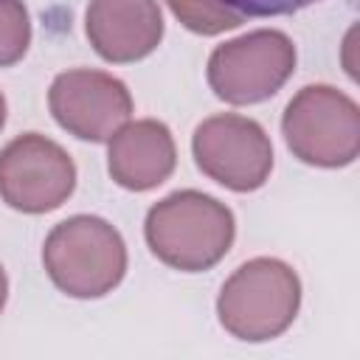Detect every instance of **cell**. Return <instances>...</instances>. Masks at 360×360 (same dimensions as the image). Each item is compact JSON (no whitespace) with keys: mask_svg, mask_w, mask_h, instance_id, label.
I'll list each match as a JSON object with an SVG mask.
<instances>
[{"mask_svg":"<svg viewBox=\"0 0 360 360\" xmlns=\"http://www.w3.org/2000/svg\"><path fill=\"white\" fill-rule=\"evenodd\" d=\"M295 70V45L284 31L259 28L228 39L208 56V84L228 104H259L276 96Z\"/></svg>","mask_w":360,"mask_h":360,"instance_id":"5b68a950","label":"cell"},{"mask_svg":"<svg viewBox=\"0 0 360 360\" xmlns=\"http://www.w3.org/2000/svg\"><path fill=\"white\" fill-rule=\"evenodd\" d=\"M48 278L70 298H101L127 273V245L101 217L76 214L53 225L42 245Z\"/></svg>","mask_w":360,"mask_h":360,"instance_id":"3957f363","label":"cell"},{"mask_svg":"<svg viewBox=\"0 0 360 360\" xmlns=\"http://www.w3.org/2000/svg\"><path fill=\"white\" fill-rule=\"evenodd\" d=\"M172 14L194 34L202 37H217L222 31H233L245 22L242 14L231 11L219 0H166Z\"/></svg>","mask_w":360,"mask_h":360,"instance_id":"8fae6325","label":"cell"},{"mask_svg":"<svg viewBox=\"0 0 360 360\" xmlns=\"http://www.w3.org/2000/svg\"><path fill=\"white\" fill-rule=\"evenodd\" d=\"M281 132L298 160L321 169L349 166L360 152V110L338 87L307 84L284 107Z\"/></svg>","mask_w":360,"mask_h":360,"instance_id":"277c9868","label":"cell"},{"mask_svg":"<svg viewBox=\"0 0 360 360\" xmlns=\"http://www.w3.org/2000/svg\"><path fill=\"white\" fill-rule=\"evenodd\" d=\"M177 163V149L169 127L155 118L124 124L107 146L110 177L129 191H149L169 180Z\"/></svg>","mask_w":360,"mask_h":360,"instance_id":"30bf717a","label":"cell"},{"mask_svg":"<svg viewBox=\"0 0 360 360\" xmlns=\"http://www.w3.org/2000/svg\"><path fill=\"white\" fill-rule=\"evenodd\" d=\"M143 236L163 264L183 273H202L225 259L236 236V222L225 202L186 188L149 208Z\"/></svg>","mask_w":360,"mask_h":360,"instance_id":"6da1fadb","label":"cell"},{"mask_svg":"<svg viewBox=\"0 0 360 360\" xmlns=\"http://www.w3.org/2000/svg\"><path fill=\"white\" fill-rule=\"evenodd\" d=\"M31 45V20L22 0H0V68L17 65Z\"/></svg>","mask_w":360,"mask_h":360,"instance_id":"7c38bea8","label":"cell"},{"mask_svg":"<svg viewBox=\"0 0 360 360\" xmlns=\"http://www.w3.org/2000/svg\"><path fill=\"white\" fill-rule=\"evenodd\" d=\"M6 295H8V278H6V270H3V264H0V312H3V307H6Z\"/></svg>","mask_w":360,"mask_h":360,"instance_id":"5bb4252c","label":"cell"},{"mask_svg":"<svg viewBox=\"0 0 360 360\" xmlns=\"http://www.w3.org/2000/svg\"><path fill=\"white\" fill-rule=\"evenodd\" d=\"M48 107L56 124L79 141L104 143L132 115V96L121 79L104 70L73 68L53 79Z\"/></svg>","mask_w":360,"mask_h":360,"instance_id":"ba28073f","label":"cell"},{"mask_svg":"<svg viewBox=\"0 0 360 360\" xmlns=\"http://www.w3.org/2000/svg\"><path fill=\"white\" fill-rule=\"evenodd\" d=\"M3 124H6V98L0 93V129H3Z\"/></svg>","mask_w":360,"mask_h":360,"instance_id":"9a60e30c","label":"cell"},{"mask_svg":"<svg viewBox=\"0 0 360 360\" xmlns=\"http://www.w3.org/2000/svg\"><path fill=\"white\" fill-rule=\"evenodd\" d=\"M219 3L242 17H284V14H295L307 6H312L318 0H219Z\"/></svg>","mask_w":360,"mask_h":360,"instance_id":"4fadbf2b","label":"cell"},{"mask_svg":"<svg viewBox=\"0 0 360 360\" xmlns=\"http://www.w3.org/2000/svg\"><path fill=\"white\" fill-rule=\"evenodd\" d=\"M301 307L298 273L281 259L259 256L239 264L222 284L217 315L225 332L245 343H264L290 329Z\"/></svg>","mask_w":360,"mask_h":360,"instance_id":"7a4b0ae2","label":"cell"},{"mask_svg":"<svg viewBox=\"0 0 360 360\" xmlns=\"http://www.w3.org/2000/svg\"><path fill=\"white\" fill-rule=\"evenodd\" d=\"M84 34L101 59L138 62L160 45L163 14L158 0H90Z\"/></svg>","mask_w":360,"mask_h":360,"instance_id":"9c48e42d","label":"cell"},{"mask_svg":"<svg viewBox=\"0 0 360 360\" xmlns=\"http://www.w3.org/2000/svg\"><path fill=\"white\" fill-rule=\"evenodd\" d=\"M197 169L231 191H256L273 169V143L262 124L236 112H219L197 124L191 138Z\"/></svg>","mask_w":360,"mask_h":360,"instance_id":"8992f818","label":"cell"},{"mask_svg":"<svg viewBox=\"0 0 360 360\" xmlns=\"http://www.w3.org/2000/svg\"><path fill=\"white\" fill-rule=\"evenodd\" d=\"M76 188L73 158L51 138L25 132L0 149V197L22 214H48Z\"/></svg>","mask_w":360,"mask_h":360,"instance_id":"52a82bcc","label":"cell"}]
</instances>
